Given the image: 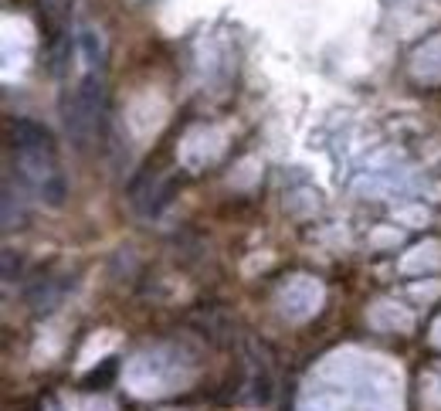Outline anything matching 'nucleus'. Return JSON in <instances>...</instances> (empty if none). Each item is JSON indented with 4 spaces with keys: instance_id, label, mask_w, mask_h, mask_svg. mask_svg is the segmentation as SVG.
I'll return each instance as SVG.
<instances>
[{
    "instance_id": "obj_1",
    "label": "nucleus",
    "mask_w": 441,
    "mask_h": 411,
    "mask_svg": "<svg viewBox=\"0 0 441 411\" xmlns=\"http://www.w3.org/2000/svg\"><path fill=\"white\" fill-rule=\"evenodd\" d=\"M14 150H17V167L21 177L41 194V201L48 204H62L65 201V177L58 170V157H55V140L41 122L21 119L14 126Z\"/></svg>"
}]
</instances>
